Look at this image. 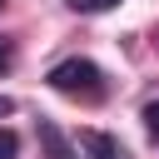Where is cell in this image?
<instances>
[{
    "label": "cell",
    "mask_w": 159,
    "mask_h": 159,
    "mask_svg": "<svg viewBox=\"0 0 159 159\" xmlns=\"http://www.w3.org/2000/svg\"><path fill=\"white\" fill-rule=\"evenodd\" d=\"M50 89L65 99H99L104 94V75L94 60H60L50 70Z\"/></svg>",
    "instance_id": "1"
},
{
    "label": "cell",
    "mask_w": 159,
    "mask_h": 159,
    "mask_svg": "<svg viewBox=\"0 0 159 159\" xmlns=\"http://www.w3.org/2000/svg\"><path fill=\"white\" fill-rule=\"evenodd\" d=\"M80 144H84L94 159H129V154H124V149H119L109 134H99V129H84V134H80Z\"/></svg>",
    "instance_id": "2"
},
{
    "label": "cell",
    "mask_w": 159,
    "mask_h": 159,
    "mask_svg": "<svg viewBox=\"0 0 159 159\" xmlns=\"http://www.w3.org/2000/svg\"><path fill=\"white\" fill-rule=\"evenodd\" d=\"M40 144L50 149V159H75V154H70V144L60 139V129H55V124H40Z\"/></svg>",
    "instance_id": "3"
},
{
    "label": "cell",
    "mask_w": 159,
    "mask_h": 159,
    "mask_svg": "<svg viewBox=\"0 0 159 159\" xmlns=\"http://www.w3.org/2000/svg\"><path fill=\"white\" fill-rule=\"evenodd\" d=\"M70 10H80V15H104V10H114L119 0H65Z\"/></svg>",
    "instance_id": "4"
},
{
    "label": "cell",
    "mask_w": 159,
    "mask_h": 159,
    "mask_svg": "<svg viewBox=\"0 0 159 159\" xmlns=\"http://www.w3.org/2000/svg\"><path fill=\"white\" fill-rule=\"evenodd\" d=\"M20 154V139H15V129H0V159H15Z\"/></svg>",
    "instance_id": "5"
},
{
    "label": "cell",
    "mask_w": 159,
    "mask_h": 159,
    "mask_svg": "<svg viewBox=\"0 0 159 159\" xmlns=\"http://www.w3.org/2000/svg\"><path fill=\"white\" fill-rule=\"evenodd\" d=\"M144 129L159 139V99H149V104H144Z\"/></svg>",
    "instance_id": "6"
},
{
    "label": "cell",
    "mask_w": 159,
    "mask_h": 159,
    "mask_svg": "<svg viewBox=\"0 0 159 159\" xmlns=\"http://www.w3.org/2000/svg\"><path fill=\"white\" fill-rule=\"evenodd\" d=\"M5 70H10V45L0 40V75H5Z\"/></svg>",
    "instance_id": "7"
},
{
    "label": "cell",
    "mask_w": 159,
    "mask_h": 159,
    "mask_svg": "<svg viewBox=\"0 0 159 159\" xmlns=\"http://www.w3.org/2000/svg\"><path fill=\"white\" fill-rule=\"evenodd\" d=\"M10 109H15V99H10V94H0V119H5Z\"/></svg>",
    "instance_id": "8"
},
{
    "label": "cell",
    "mask_w": 159,
    "mask_h": 159,
    "mask_svg": "<svg viewBox=\"0 0 159 159\" xmlns=\"http://www.w3.org/2000/svg\"><path fill=\"white\" fill-rule=\"evenodd\" d=\"M0 5H5V0H0Z\"/></svg>",
    "instance_id": "9"
}]
</instances>
